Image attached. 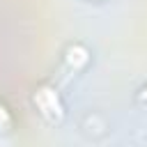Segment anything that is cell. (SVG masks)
Returning <instances> with one entry per match:
<instances>
[{
	"instance_id": "4",
	"label": "cell",
	"mask_w": 147,
	"mask_h": 147,
	"mask_svg": "<svg viewBox=\"0 0 147 147\" xmlns=\"http://www.w3.org/2000/svg\"><path fill=\"white\" fill-rule=\"evenodd\" d=\"M140 101L147 106V87H142V92H140Z\"/></svg>"
},
{
	"instance_id": "1",
	"label": "cell",
	"mask_w": 147,
	"mask_h": 147,
	"mask_svg": "<svg viewBox=\"0 0 147 147\" xmlns=\"http://www.w3.org/2000/svg\"><path fill=\"white\" fill-rule=\"evenodd\" d=\"M34 106H37V110H39L48 122H57V119L62 117V113H64V106H62L57 92H55L53 87H46V85L34 92Z\"/></svg>"
},
{
	"instance_id": "2",
	"label": "cell",
	"mask_w": 147,
	"mask_h": 147,
	"mask_svg": "<svg viewBox=\"0 0 147 147\" xmlns=\"http://www.w3.org/2000/svg\"><path fill=\"white\" fill-rule=\"evenodd\" d=\"M64 60H67V64H69L74 71H80V69L87 64L90 53H87L80 44H71V46L67 48V53H64Z\"/></svg>"
},
{
	"instance_id": "3",
	"label": "cell",
	"mask_w": 147,
	"mask_h": 147,
	"mask_svg": "<svg viewBox=\"0 0 147 147\" xmlns=\"http://www.w3.org/2000/svg\"><path fill=\"white\" fill-rule=\"evenodd\" d=\"M9 126V113H7V108L0 103V129H7Z\"/></svg>"
}]
</instances>
